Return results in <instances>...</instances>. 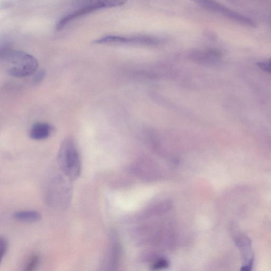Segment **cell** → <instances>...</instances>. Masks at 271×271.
I'll use <instances>...</instances> for the list:
<instances>
[{"instance_id":"obj_7","label":"cell","mask_w":271,"mask_h":271,"mask_svg":"<svg viewBox=\"0 0 271 271\" xmlns=\"http://www.w3.org/2000/svg\"><path fill=\"white\" fill-rule=\"evenodd\" d=\"M139 42V37L126 38L117 36H106L95 40L94 43L97 44L121 45Z\"/></svg>"},{"instance_id":"obj_5","label":"cell","mask_w":271,"mask_h":271,"mask_svg":"<svg viewBox=\"0 0 271 271\" xmlns=\"http://www.w3.org/2000/svg\"><path fill=\"white\" fill-rule=\"evenodd\" d=\"M234 239L236 245L240 251L243 261L241 270L249 271L252 270L254 260V253L250 239L241 233H235Z\"/></svg>"},{"instance_id":"obj_13","label":"cell","mask_w":271,"mask_h":271,"mask_svg":"<svg viewBox=\"0 0 271 271\" xmlns=\"http://www.w3.org/2000/svg\"><path fill=\"white\" fill-rule=\"evenodd\" d=\"M268 62V63H269V66L270 67V68H271V59L269 60Z\"/></svg>"},{"instance_id":"obj_12","label":"cell","mask_w":271,"mask_h":271,"mask_svg":"<svg viewBox=\"0 0 271 271\" xmlns=\"http://www.w3.org/2000/svg\"><path fill=\"white\" fill-rule=\"evenodd\" d=\"M45 72L44 71L42 70L39 71V72L35 75L33 79V82L35 84L41 82L43 80Z\"/></svg>"},{"instance_id":"obj_3","label":"cell","mask_w":271,"mask_h":271,"mask_svg":"<svg viewBox=\"0 0 271 271\" xmlns=\"http://www.w3.org/2000/svg\"><path fill=\"white\" fill-rule=\"evenodd\" d=\"M58 162L60 168L70 181L77 180L81 173V162L76 143L73 138L68 137L61 143Z\"/></svg>"},{"instance_id":"obj_10","label":"cell","mask_w":271,"mask_h":271,"mask_svg":"<svg viewBox=\"0 0 271 271\" xmlns=\"http://www.w3.org/2000/svg\"><path fill=\"white\" fill-rule=\"evenodd\" d=\"M39 260V256L37 254H35L34 256H32L28 262V264L25 268V271H31L35 270L38 265Z\"/></svg>"},{"instance_id":"obj_4","label":"cell","mask_w":271,"mask_h":271,"mask_svg":"<svg viewBox=\"0 0 271 271\" xmlns=\"http://www.w3.org/2000/svg\"><path fill=\"white\" fill-rule=\"evenodd\" d=\"M194 1L199 5L204 7V9L224 15L228 18L243 24V25L249 26H255V23L252 20L228 9L225 6L215 1L214 0H194Z\"/></svg>"},{"instance_id":"obj_11","label":"cell","mask_w":271,"mask_h":271,"mask_svg":"<svg viewBox=\"0 0 271 271\" xmlns=\"http://www.w3.org/2000/svg\"><path fill=\"white\" fill-rule=\"evenodd\" d=\"M7 241L5 238L1 237L0 238V260H1V262L7 252Z\"/></svg>"},{"instance_id":"obj_1","label":"cell","mask_w":271,"mask_h":271,"mask_svg":"<svg viewBox=\"0 0 271 271\" xmlns=\"http://www.w3.org/2000/svg\"><path fill=\"white\" fill-rule=\"evenodd\" d=\"M0 59L7 73L14 77L30 76L36 73L38 67V61L33 55L9 48L1 49Z\"/></svg>"},{"instance_id":"obj_9","label":"cell","mask_w":271,"mask_h":271,"mask_svg":"<svg viewBox=\"0 0 271 271\" xmlns=\"http://www.w3.org/2000/svg\"><path fill=\"white\" fill-rule=\"evenodd\" d=\"M120 246L117 242L114 243L109 252L108 259V267L111 268H116L120 258Z\"/></svg>"},{"instance_id":"obj_2","label":"cell","mask_w":271,"mask_h":271,"mask_svg":"<svg viewBox=\"0 0 271 271\" xmlns=\"http://www.w3.org/2000/svg\"><path fill=\"white\" fill-rule=\"evenodd\" d=\"M128 0H73L68 12L59 21L57 29L60 30L70 21L94 11L123 5Z\"/></svg>"},{"instance_id":"obj_8","label":"cell","mask_w":271,"mask_h":271,"mask_svg":"<svg viewBox=\"0 0 271 271\" xmlns=\"http://www.w3.org/2000/svg\"><path fill=\"white\" fill-rule=\"evenodd\" d=\"M13 218L19 221L35 222L41 219L42 215L35 210H21L14 212Z\"/></svg>"},{"instance_id":"obj_6","label":"cell","mask_w":271,"mask_h":271,"mask_svg":"<svg viewBox=\"0 0 271 271\" xmlns=\"http://www.w3.org/2000/svg\"><path fill=\"white\" fill-rule=\"evenodd\" d=\"M52 132V126L47 123H37L29 131V137L34 140H41L49 137Z\"/></svg>"}]
</instances>
